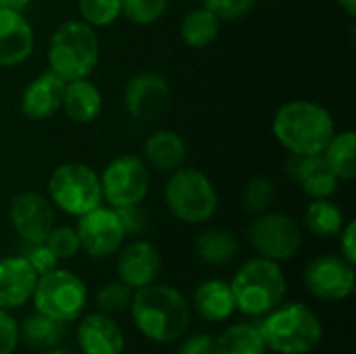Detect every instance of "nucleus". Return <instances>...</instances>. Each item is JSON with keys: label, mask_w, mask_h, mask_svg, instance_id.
I'll list each match as a JSON object with an SVG mask.
<instances>
[{"label": "nucleus", "mask_w": 356, "mask_h": 354, "mask_svg": "<svg viewBox=\"0 0 356 354\" xmlns=\"http://www.w3.org/2000/svg\"><path fill=\"white\" fill-rule=\"evenodd\" d=\"M129 315L136 330L152 342L169 344L179 340L192 321L186 296L165 284H150L134 290Z\"/></svg>", "instance_id": "1"}, {"label": "nucleus", "mask_w": 356, "mask_h": 354, "mask_svg": "<svg viewBox=\"0 0 356 354\" xmlns=\"http://www.w3.org/2000/svg\"><path fill=\"white\" fill-rule=\"evenodd\" d=\"M275 140L298 156L321 154L336 134L334 117L313 100H290L282 104L271 123Z\"/></svg>", "instance_id": "2"}, {"label": "nucleus", "mask_w": 356, "mask_h": 354, "mask_svg": "<svg viewBox=\"0 0 356 354\" xmlns=\"http://www.w3.org/2000/svg\"><path fill=\"white\" fill-rule=\"evenodd\" d=\"M267 351L277 354H311L323 338L317 313L305 303H282L257 325Z\"/></svg>", "instance_id": "3"}, {"label": "nucleus", "mask_w": 356, "mask_h": 354, "mask_svg": "<svg viewBox=\"0 0 356 354\" xmlns=\"http://www.w3.org/2000/svg\"><path fill=\"white\" fill-rule=\"evenodd\" d=\"M236 311L248 317H263L280 307L288 292L286 273L280 263L254 257L246 261L229 282Z\"/></svg>", "instance_id": "4"}, {"label": "nucleus", "mask_w": 356, "mask_h": 354, "mask_svg": "<svg viewBox=\"0 0 356 354\" xmlns=\"http://www.w3.org/2000/svg\"><path fill=\"white\" fill-rule=\"evenodd\" d=\"M100 58L96 29L86 21L60 23L48 42V71L65 81L90 77Z\"/></svg>", "instance_id": "5"}, {"label": "nucleus", "mask_w": 356, "mask_h": 354, "mask_svg": "<svg viewBox=\"0 0 356 354\" xmlns=\"http://www.w3.org/2000/svg\"><path fill=\"white\" fill-rule=\"evenodd\" d=\"M165 204L181 223L202 225L217 213L219 194L204 171L184 165L165 184Z\"/></svg>", "instance_id": "6"}, {"label": "nucleus", "mask_w": 356, "mask_h": 354, "mask_svg": "<svg viewBox=\"0 0 356 354\" xmlns=\"http://www.w3.org/2000/svg\"><path fill=\"white\" fill-rule=\"evenodd\" d=\"M50 202L71 217H81L102 204L100 175L86 163H63L48 177Z\"/></svg>", "instance_id": "7"}, {"label": "nucleus", "mask_w": 356, "mask_h": 354, "mask_svg": "<svg viewBox=\"0 0 356 354\" xmlns=\"http://www.w3.org/2000/svg\"><path fill=\"white\" fill-rule=\"evenodd\" d=\"M31 303L35 313H42L60 323H71L86 311L88 288L77 273L54 267L52 271L38 277Z\"/></svg>", "instance_id": "8"}, {"label": "nucleus", "mask_w": 356, "mask_h": 354, "mask_svg": "<svg viewBox=\"0 0 356 354\" xmlns=\"http://www.w3.org/2000/svg\"><path fill=\"white\" fill-rule=\"evenodd\" d=\"M248 242L259 257L275 263L290 261L302 248V227L292 215L267 211L257 215L248 227Z\"/></svg>", "instance_id": "9"}, {"label": "nucleus", "mask_w": 356, "mask_h": 354, "mask_svg": "<svg viewBox=\"0 0 356 354\" xmlns=\"http://www.w3.org/2000/svg\"><path fill=\"white\" fill-rule=\"evenodd\" d=\"M100 188L113 209L140 204L150 190V169L138 154H119L100 173Z\"/></svg>", "instance_id": "10"}, {"label": "nucleus", "mask_w": 356, "mask_h": 354, "mask_svg": "<svg viewBox=\"0 0 356 354\" xmlns=\"http://www.w3.org/2000/svg\"><path fill=\"white\" fill-rule=\"evenodd\" d=\"M355 265L342 255H319L305 269L307 290L325 303H340L355 292Z\"/></svg>", "instance_id": "11"}, {"label": "nucleus", "mask_w": 356, "mask_h": 354, "mask_svg": "<svg viewBox=\"0 0 356 354\" xmlns=\"http://www.w3.org/2000/svg\"><path fill=\"white\" fill-rule=\"evenodd\" d=\"M77 238L81 250L92 259H106L117 255L123 246L125 232L113 207H96L94 211L77 217Z\"/></svg>", "instance_id": "12"}, {"label": "nucleus", "mask_w": 356, "mask_h": 354, "mask_svg": "<svg viewBox=\"0 0 356 354\" xmlns=\"http://www.w3.org/2000/svg\"><path fill=\"white\" fill-rule=\"evenodd\" d=\"M173 94L169 81L154 73V71H142L136 73L123 90V104L125 111L144 123L161 119L169 106H171Z\"/></svg>", "instance_id": "13"}, {"label": "nucleus", "mask_w": 356, "mask_h": 354, "mask_svg": "<svg viewBox=\"0 0 356 354\" xmlns=\"http://www.w3.org/2000/svg\"><path fill=\"white\" fill-rule=\"evenodd\" d=\"M10 223L23 242H44L54 227V204L38 192H21L10 202Z\"/></svg>", "instance_id": "14"}, {"label": "nucleus", "mask_w": 356, "mask_h": 354, "mask_svg": "<svg viewBox=\"0 0 356 354\" xmlns=\"http://www.w3.org/2000/svg\"><path fill=\"white\" fill-rule=\"evenodd\" d=\"M163 269L161 252L146 240H136L117 250V275L119 282L131 290L150 286L159 280Z\"/></svg>", "instance_id": "15"}, {"label": "nucleus", "mask_w": 356, "mask_h": 354, "mask_svg": "<svg viewBox=\"0 0 356 354\" xmlns=\"http://www.w3.org/2000/svg\"><path fill=\"white\" fill-rule=\"evenodd\" d=\"M75 340L81 354H123L125 336L119 323L100 311L83 315L77 325Z\"/></svg>", "instance_id": "16"}, {"label": "nucleus", "mask_w": 356, "mask_h": 354, "mask_svg": "<svg viewBox=\"0 0 356 354\" xmlns=\"http://www.w3.org/2000/svg\"><path fill=\"white\" fill-rule=\"evenodd\" d=\"M67 81L52 71L33 77L21 92V113L31 121H46L63 106Z\"/></svg>", "instance_id": "17"}, {"label": "nucleus", "mask_w": 356, "mask_h": 354, "mask_svg": "<svg viewBox=\"0 0 356 354\" xmlns=\"http://www.w3.org/2000/svg\"><path fill=\"white\" fill-rule=\"evenodd\" d=\"M38 273L23 255L0 259V309H21L31 300Z\"/></svg>", "instance_id": "18"}, {"label": "nucleus", "mask_w": 356, "mask_h": 354, "mask_svg": "<svg viewBox=\"0 0 356 354\" xmlns=\"http://www.w3.org/2000/svg\"><path fill=\"white\" fill-rule=\"evenodd\" d=\"M33 27L19 10L0 6V67H17L33 52Z\"/></svg>", "instance_id": "19"}, {"label": "nucleus", "mask_w": 356, "mask_h": 354, "mask_svg": "<svg viewBox=\"0 0 356 354\" xmlns=\"http://www.w3.org/2000/svg\"><path fill=\"white\" fill-rule=\"evenodd\" d=\"M286 171L300 186V190L313 200L332 198L338 192L340 179L332 173V169L327 167L321 154H309V156L290 154L286 163Z\"/></svg>", "instance_id": "20"}, {"label": "nucleus", "mask_w": 356, "mask_h": 354, "mask_svg": "<svg viewBox=\"0 0 356 354\" xmlns=\"http://www.w3.org/2000/svg\"><path fill=\"white\" fill-rule=\"evenodd\" d=\"M142 159L159 173H173L188 161V144L173 129L152 131L142 148Z\"/></svg>", "instance_id": "21"}, {"label": "nucleus", "mask_w": 356, "mask_h": 354, "mask_svg": "<svg viewBox=\"0 0 356 354\" xmlns=\"http://www.w3.org/2000/svg\"><path fill=\"white\" fill-rule=\"evenodd\" d=\"M102 92L88 77L67 81L63 96V111L73 123H92L102 113Z\"/></svg>", "instance_id": "22"}, {"label": "nucleus", "mask_w": 356, "mask_h": 354, "mask_svg": "<svg viewBox=\"0 0 356 354\" xmlns=\"http://www.w3.org/2000/svg\"><path fill=\"white\" fill-rule=\"evenodd\" d=\"M194 311L211 323L227 321L236 313V300L232 294L229 282L223 280H207L202 282L192 296Z\"/></svg>", "instance_id": "23"}, {"label": "nucleus", "mask_w": 356, "mask_h": 354, "mask_svg": "<svg viewBox=\"0 0 356 354\" xmlns=\"http://www.w3.org/2000/svg\"><path fill=\"white\" fill-rule=\"evenodd\" d=\"M194 252L196 257L213 267H221L232 263L240 252V242L229 230L221 227H209L202 230L194 240Z\"/></svg>", "instance_id": "24"}, {"label": "nucleus", "mask_w": 356, "mask_h": 354, "mask_svg": "<svg viewBox=\"0 0 356 354\" xmlns=\"http://www.w3.org/2000/svg\"><path fill=\"white\" fill-rule=\"evenodd\" d=\"M323 161L340 182H350L356 175V134L353 129L336 131L321 152Z\"/></svg>", "instance_id": "25"}, {"label": "nucleus", "mask_w": 356, "mask_h": 354, "mask_svg": "<svg viewBox=\"0 0 356 354\" xmlns=\"http://www.w3.org/2000/svg\"><path fill=\"white\" fill-rule=\"evenodd\" d=\"M65 325L67 323L50 319L42 313H33V315H27L23 319V323L19 325V336L23 338V342L29 348L42 353L48 348H56L63 342Z\"/></svg>", "instance_id": "26"}, {"label": "nucleus", "mask_w": 356, "mask_h": 354, "mask_svg": "<svg viewBox=\"0 0 356 354\" xmlns=\"http://www.w3.org/2000/svg\"><path fill=\"white\" fill-rule=\"evenodd\" d=\"M217 354H267V344L252 323H236L215 338Z\"/></svg>", "instance_id": "27"}, {"label": "nucleus", "mask_w": 356, "mask_h": 354, "mask_svg": "<svg viewBox=\"0 0 356 354\" xmlns=\"http://www.w3.org/2000/svg\"><path fill=\"white\" fill-rule=\"evenodd\" d=\"M219 31H221V21L207 6L190 10L179 25V35L184 44L190 48H204L213 44Z\"/></svg>", "instance_id": "28"}, {"label": "nucleus", "mask_w": 356, "mask_h": 354, "mask_svg": "<svg viewBox=\"0 0 356 354\" xmlns=\"http://www.w3.org/2000/svg\"><path fill=\"white\" fill-rule=\"evenodd\" d=\"M344 223V211L332 198H317L305 211L307 230L319 238H336Z\"/></svg>", "instance_id": "29"}, {"label": "nucleus", "mask_w": 356, "mask_h": 354, "mask_svg": "<svg viewBox=\"0 0 356 354\" xmlns=\"http://www.w3.org/2000/svg\"><path fill=\"white\" fill-rule=\"evenodd\" d=\"M277 196H280V188L275 179L267 175H257L248 179L242 190V207L252 215H261V213L271 211Z\"/></svg>", "instance_id": "30"}, {"label": "nucleus", "mask_w": 356, "mask_h": 354, "mask_svg": "<svg viewBox=\"0 0 356 354\" xmlns=\"http://www.w3.org/2000/svg\"><path fill=\"white\" fill-rule=\"evenodd\" d=\"M131 296H134V290L129 286H125L123 282H111V284H104L96 296H94V305L100 313L104 315H121L125 311H129V305H131Z\"/></svg>", "instance_id": "31"}, {"label": "nucleus", "mask_w": 356, "mask_h": 354, "mask_svg": "<svg viewBox=\"0 0 356 354\" xmlns=\"http://www.w3.org/2000/svg\"><path fill=\"white\" fill-rule=\"evenodd\" d=\"M81 19L96 27H108L121 17V0H77Z\"/></svg>", "instance_id": "32"}, {"label": "nucleus", "mask_w": 356, "mask_h": 354, "mask_svg": "<svg viewBox=\"0 0 356 354\" xmlns=\"http://www.w3.org/2000/svg\"><path fill=\"white\" fill-rule=\"evenodd\" d=\"M169 0H121V15L136 25H152L167 13Z\"/></svg>", "instance_id": "33"}, {"label": "nucleus", "mask_w": 356, "mask_h": 354, "mask_svg": "<svg viewBox=\"0 0 356 354\" xmlns=\"http://www.w3.org/2000/svg\"><path fill=\"white\" fill-rule=\"evenodd\" d=\"M44 244L50 248V252L56 257V261L73 259L81 250L77 232H75V227H69V225H54L50 230V234L46 236Z\"/></svg>", "instance_id": "34"}, {"label": "nucleus", "mask_w": 356, "mask_h": 354, "mask_svg": "<svg viewBox=\"0 0 356 354\" xmlns=\"http://www.w3.org/2000/svg\"><path fill=\"white\" fill-rule=\"evenodd\" d=\"M257 0H204V6L223 23V21H236L244 17Z\"/></svg>", "instance_id": "35"}, {"label": "nucleus", "mask_w": 356, "mask_h": 354, "mask_svg": "<svg viewBox=\"0 0 356 354\" xmlns=\"http://www.w3.org/2000/svg\"><path fill=\"white\" fill-rule=\"evenodd\" d=\"M25 252H23V257L27 259V263L33 267V271L38 273V275H44V273H48V271H52L54 267H56V257L50 252V248L44 244V242H38V244H31V242H25Z\"/></svg>", "instance_id": "36"}, {"label": "nucleus", "mask_w": 356, "mask_h": 354, "mask_svg": "<svg viewBox=\"0 0 356 354\" xmlns=\"http://www.w3.org/2000/svg\"><path fill=\"white\" fill-rule=\"evenodd\" d=\"M19 342V321L10 315V311L0 309V354H13Z\"/></svg>", "instance_id": "37"}, {"label": "nucleus", "mask_w": 356, "mask_h": 354, "mask_svg": "<svg viewBox=\"0 0 356 354\" xmlns=\"http://www.w3.org/2000/svg\"><path fill=\"white\" fill-rule=\"evenodd\" d=\"M117 215H119V221L123 225V232L125 236H136V234H142L148 225L146 221V213L140 209V204H131V207H119L115 209Z\"/></svg>", "instance_id": "38"}, {"label": "nucleus", "mask_w": 356, "mask_h": 354, "mask_svg": "<svg viewBox=\"0 0 356 354\" xmlns=\"http://www.w3.org/2000/svg\"><path fill=\"white\" fill-rule=\"evenodd\" d=\"M179 354H217L215 338L209 334H194L184 340V344L179 346Z\"/></svg>", "instance_id": "39"}, {"label": "nucleus", "mask_w": 356, "mask_h": 354, "mask_svg": "<svg viewBox=\"0 0 356 354\" xmlns=\"http://www.w3.org/2000/svg\"><path fill=\"white\" fill-rule=\"evenodd\" d=\"M340 236V255L348 261V263H356V223L355 221H346Z\"/></svg>", "instance_id": "40"}, {"label": "nucleus", "mask_w": 356, "mask_h": 354, "mask_svg": "<svg viewBox=\"0 0 356 354\" xmlns=\"http://www.w3.org/2000/svg\"><path fill=\"white\" fill-rule=\"evenodd\" d=\"M31 2H33V0H0V6H2V8H10V10L23 13Z\"/></svg>", "instance_id": "41"}, {"label": "nucleus", "mask_w": 356, "mask_h": 354, "mask_svg": "<svg viewBox=\"0 0 356 354\" xmlns=\"http://www.w3.org/2000/svg\"><path fill=\"white\" fill-rule=\"evenodd\" d=\"M340 4V8L348 15V17H356V0H336Z\"/></svg>", "instance_id": "42"}, {"label": "nucleus", "mask_w": 356, "mask_h": 354, "mask_svg": "<svg viewBox=\"0 0 356 354\" xmlns=\"http://www.w3.org/2000/svg\"><path fill=\"white\" fill-rule=\"evenodd\" d=\"M40 354H77V353H73V351H69V348H60V346H56V348H48V351H42Z\"/></svg>", "instance_id": "43"}]
</instances>
